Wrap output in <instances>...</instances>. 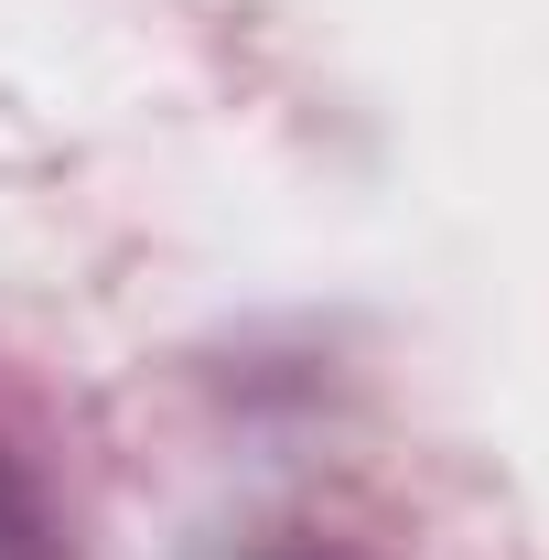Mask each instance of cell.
Here are the masks:
<instances>
[]
</instances>
